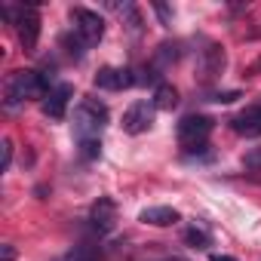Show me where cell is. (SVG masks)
I'll list each match as a JSON object with an SVG mask.
<instances>
[{
  "label": "cell",
  "mask_w": 261,
  "mask_h": 261,
  "mask_svg": "<svg viewBox=\"0 0 261 261\" xmlns=\"http://www.w3.org/2000/svg\"><path fill=\"white\" fill-rule=\"evenodd\" d=\"M178 105V92H175V86H169V83H157V89H154V108L157 111H172Z\"/></svg>",
  "instance_id": "obj_13"
},
{
  "label": "cell",
  "mask_w": 261,
  "mask_h": 261,
  "mask_svg": "<svg viewBox=\"0 0 261 261\" xmlns=\"http://www.w3.org/2000/svg\"><path fill=\"white\" fill-rule=\"evenodd\" d=\"M136 77L129 68H101L95 74V86L98 89H108V92H117V89H126V86H133Z\"/></svg>",
  "instance_id": "obj_10"
},
{
  "label": "cell",
  "mask_w": 261,
  "mask_h": 261,
  "mask_svg": "<svg viewBox=\"0 0 261 261\" xmlns=\"http://www.w3.org/2000/svg\"><path fill=\"white\" fill-rule=\"evenodd\" d=\"M74 34L86 43V46H95L101 37H105V22L98 13L86 10V7H77L74 10Z\"/></svg>",
  "instance_id": "obj_4"
},
{
  "label": "cell",
  "mask_w": 261,
  "mask_h": 261,
  "mask_svg": "<svg viewBox=\"0 0 261 261\" xmlns=\"http://www.w3.org/2000/svg\"><path fill=\"white\" fill-rule=\"evenodd\" d=\"M154 101H136L129 105V111L123 114V129L129 136H139V133H148L151 123H154Z\"/></svg>",
  "instance_id": "obj_6"
},
{
  "label": "cell",
  "mask_w": 261,
  "mask_h": 261,
  "mask_svg": "<svg viewBox=\"0 0 261 261\" xmlns=\"http://www.w3.org/2000/svg\"><path fill=\"white\" fill-rule=\"evenodd\" d=\"M80 154H83L86 160L101 157V142H98V139H83V142H80Z\"/></svg>",
  "instance_id": "obj_15"
},
{
  "label": "cell",
  "mask_w": 261,
  "mask_h": 261,
  "mask_svg": "<svg viewBox=\"0 0 261 261\" xmlns=\"http://www.w3.org/2000/svg\"><path fill=\"white\" fill-rule=\"evenodd\" d=\"M16 31H19V40L25 46V53H34L37 49V37H40V16L34 7H19L16 10Z\"/></svg>",
  "instance_id": "obj_5"
},
{
  "label": "cell",
  "mask_w": 261,
  "mask_h": 261,
  "mask_svg": "<svg viewBox=\"0 0 261 261\" xmlns=\"http://www.w3.org/2000/svg\"><path fill=\"white\" fill-rule=\"evenodd\" d=\"M185 243L194 246V249H206V246H209V233L200 230V227H188V230H185Z\"/></svg>",
  "instance_id": "obj_14"
},
{
  "label": "cell",
  "mask_w": 261,
  "mask_h": 261,
  "mask_svg": "<svg viewBox=\"0 0 261 261\" xmlns=\"http://www.w3.org/2000/svg\"><path fill=\"white\" fill-rule=\"evenodd\" d=\"M230 129H233L237 136L258 139V136H261V105H249V108H243L237 117H230Z\"/></svg>",
  "instance_id": "obj_7"
},
{
  "label": "cell",
  "mask_w": 261,
  "mask_h": 261,
  "mask_svg": "<svg viewBox=\"0 0 261 261\" xmlns=\"http://www.w3.org/2000/svg\"><path fill=\"white\" fill-rule=\"evenodd\" d=\"M16 258V249L13 246H4V261H13Z\"/></svg>",
  "instance_id": "obj_20"
},
{
  "label": "cell",
  "mask_w": 261,
  "mask_h": 261,
  "mask_svg": "<svg viewBox=\"0 0 261 261\" xmlns=\"http://www.w3.org/2000/svg\"><path fill=\"white\" fill-rule=\"evenodd\" d=\"M224 68V49L221 46H206L200 53V80H215Z\"/></svg>",
  "instance_id": "obj_11"
},
{
  "label": "cell",
  "mask_w": 261,
  "mask_h": 261,
  "mask_svg": "<svg viewBox=\"0 0 261 261\" xmlns=\"http://www.w3.org/2000/svg\"><path fill=\"white\" fill-rule=\"evenodd\" d=\"M139 221L142 224H154V227H169L178 221V212L172 206H148L139 212Z\"/></svg>",
  "instance_id": "obj_12"
},
{
  "label": "cell",
  "mask_w": 261,
  "mask_h": 261,
  "mask_svg": "<svg viewBox=\"0 0 261 261\" xmlns=\"http://www.w3.org/2000/svg\"><path fill=\"white\" fill-rule=\"evenodd\" d=\"M89 221H92V227H95L98 233L114 230V221H117V203H114L111 197H98V200L92 203V209H89Z\"/></svg>",
  "instance_id": "obj_9"
},
{
  "label": "cell",
  "mask_w": 261,
  "mask_h": 261,
  "mask_svg": "<svg viewBox=\"0 0 261 261\" xmlns=\"http://www.w3.org/2000/svg\"><path fill=\"white\" fill-rule=\"evenodd\" d=\"M212 126L215 123L206 114H188V117H181V123H178V142H181V148L185 151H194V148L206 145Z\"/></svg>",
  "instance_id": "obj_3"
},
{
  "label": "cell",
  "mask_w": 261,
  "mask_h": 261,
  "mask_svg": "<svg viewBox=\"0 0 261 261\" xmlns=\"http://www.w3.org/2000/svg\"><path fill=\"white\" fill-rule=\"evenodd\" d=\"M237 98H240L237 89H230V92H215V95H212V101H218V105H230V101H237Z\"/></svg>",
  "instance_id": "obj_17"
},
{
  "label": "cell",
  "mask_w": 261,
  "mask_h": 261,
  "mask_svg": "<svg viewBox=\"0 0 261 261\" xmlns=\"http://www.w3.org/2000/svg\"><path fill=\"white\" fill-rule=\"evenodd\" d=\"M71 95H74V86H71V83H59V86H53V89L46 92V98H43V114L53 117V120H62L65 111H68Z\"/></svg>",
  "instance_id": "obj_8"
},
{
  "label": "cell",
  "mask_w": 261,
  "mask_h": 261,
  "mask_svg": "<svg viewBox=\"0 0 261 261\" xmlns=\"http://www.w3.org/2000/svg\"><path fill=\"white\" fill-rule=\"evenodd\" d=\"M154 10H157V16L163 19V25H169V10H166L163 4H154Z\"/></svg>",
  "instance_id": "obj_19"
},
{
  "label": "cell",
  "mask_w": 261,
  "mask_h": 261,
  "mask_svg": "<svg viewBox=\"0 0 261 261\" xmlns=\"http://www.w3.org/2000/svg\"><path fill=\"white\" fill-rule=\"evenodd\" d=\"M105 123H108V108L101 101L86 98V101L77 105V111H74V133H77L80 142L83 139H98Z\"/></svg>",
  "instance_id": "obj_2"
},
{
  "label": "cell",
  "mask_w": 261,
  "mask_h": 261,
  "mask_svg": "<svg viewBox=\"0 0 261 261\" xmlns=\"http://www.w3.org/2000/svg\"><path fill=\"white\" fill-rule=\"evenodd\" d=\"M34 95H46L43 83H40V74L37 71H13L7 77V89H4V105L13 111L19 108L25 98H34Z\"/></svg>",
  "instance_id": "obj_1"
},
{
  "label": "cell",
  "mask_w": 261,
  "mask_h": 261,
  "mask_svg": "<svg viewBox=\"0 0 261 261\" xmlns=\"http://www.w3.org/2000/svg\"><path fill=\"white\" fill-rule=\"evenodd\" d=\"M10 160H13V142H4V169H10Z\"/></svg>",
  "instance_id": "obj_18"
},
{
  "label": "cell",
  "mask_w": 261,
  "mask_h": 261,
  "mask_svg": "<svg viewBox=\"0 0 261 261\" xmlns=\"http://www.w3.org/2000/svg\"><path fill=\"white\" fill-rule=\"evenodd\" d=\"M243 166H246V169H252V172H261V145H258V148H252V151H246Z\"/></svg>",
  "instance_id": "obj_16"
},
{
  "label": "cell",
  "mask_w": 261,
  "mask_h": 261,
  "mask_svg": "<svg viewBox=\"0 0 261 261\" xmlns=\"http://www.w3.org/2000/svg\"><path fill=\"white\" fill-rule=\"evenodd\" d=\"M209 261H237V258H230V255H209Z\"/></svg>",
  "instance_id": "obj_21"
}]
</instances>
